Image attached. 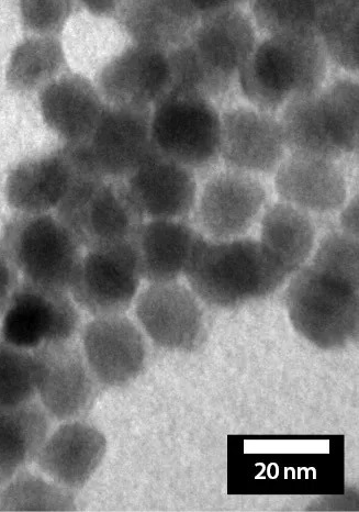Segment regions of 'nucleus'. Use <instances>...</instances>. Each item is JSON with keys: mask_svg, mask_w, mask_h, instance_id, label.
<instances>
[{"mask_svg": "<svg viewBox=\"0 0 359 512\" xmlns=\"http://www.w3.org/2000/svg\"><path fill=\"white\" fill-rule=\"evenodd\" d=\"M170 85L167 51L133 43L104 66L96 87L109 106L153 109Z\"/></svg>", "mask_w": 359, "mask_h": 512, "instance_id": "obj_15", "label": "nucleus"}, {"mask_svg": "<svg viewBox=\"0 0 359 512\" xmlns=\"http://www.w3.org/2000/svg\"><path fill=\"white\" fill-rule=\"evenodd\" d=\"M107 439L102 431L81 420L66 421L42 444L36 463L52 482L78 491L102 465Z\"/></svg>", "mask_w": 359, "mask_h": 512, "instance_id": "obj_19", "label": "nucleus"}, {"mask_svg": "<svg viewBox=\"0 0 359 512\" xmlns=\"http://www.w3.org/2000/svg\"><path fill=\"white\" fill-rule=\"evenodd\" d=\"M316 31L328 58L345 71L356 73L359 65L358 0H336L325 8Z\"/></svg>", "mask_w": 359, "mask_h": 512, "instance_id": "obj_28", "label": "nucleus"}, {"mask_svg": "<svg viewBox=\"0 0 359 512\" xmlns=\"http://www.w3.org/2000/svg\"><path fill=\"white\" fill-rule=\"evenodd\" d=\"M286 288L284 302L291 326L323 351H339L357 342L359 284L304 265Z\"/></svg>", "mask_w": 359, "mask_h": 512, "instance_id": "obj_4", "label": "nucleus"}, {"mask_svg": "<svg viewBox=\"0 0 359 512\" xmlns=\"http://www.w3.org/2000/svg\"><path fill=\"white\" fill-rule=\"evenodd\" d=\"M319 104L325 128L334 146L343 153L358 149V84L350 79L320 89Z\"/></svg>", "mask_w": 359, "mask_h": 512, "instance_id": "obj_29", "label": "nucleus"}, {"mask_svg": "<svg viewBox=\"0 0 359 512\" xmlns=\"http://www.w3.org/2000/svg\"><path fill=\"white\" fill-rule=\"evenodd\" d=\"M35 360L32 351L0 339V406H17L36 399Z\"/></svg>", "mask_w": 359, "mask_h": 512, "instance_id": "obj_32", "label": "nucleus"}, {"mask_svg": "<svg viewBox=\"0 0 359 512\" xmlns=\"http://www.w3.org/2000/svg\"><path fill=\"white\" fill-rule=\"evenodd\" d=\"M254 0H233V3L235 6H237L238 4H244V3H253Z\"/></svg>", "mask_w": 359, "mask_h": 512, "instance_id": "obj_39", "label": "nucleus"}, {"mask_svg": "<svg viewBox=\"0 0 359 512\" xmlns=\"http://www.w3.org/2000/svg\"><path fill=\"white\" fill-rule=\"evenodd\" d=\"M125 182L144 217L178 220L187 217L196 205L197 183L192 170L155 148Z\"/></svg>", "mask_w": 359, "mask_h": 512, "instance_id": "obj_18", "label": "nucleus"}, {"mask_svg": "<svg viewBox=\"0 0 359 512\" xmlns=\"http://www.w3.org/2000/svg\"><path fill=\"white\" fill-rule=\"evenodd\" d=\"M37 396L51 419L81 420L91 413L102 387L83 349L70 341L42 344L32 351Z\"/></svg>", "mask_w": 359, "mask_h": 512, "instance_id": "obj_9", "label": "nucleus"}, {"mask_svg": "<svg viewBox=\"0 0 359 512\" xmlns=\"http://www.w3.org/2000/svg\"><path fill=\"white\" fill-rule=\"evenodd\" d=\"M117 17L134 43L170 51L192 35L201 16L190 0H123Z\"/></svg>", "mask_w": 359, "mask_h": 512, "instance_id": "obj_22", "label": "nucleus"}, {"mask_svg": "<svg viewBox=\"0 0 359 512\" xmlns=\"http://www.w3.org/2000/svg\"><path fill=\"white\" fill-rule=\"evenodd\" d=\"M46 125L65 143L85 141L95 129L106 103L97 87L80 74H62L39 94Z\"/></svg>", "mask_w": 359, "mask_h": 512, "instance_id": "obj_21", "label": "nucleus"}, {"mask_svg": "<svg viewBox=\"0 0 359 512\" xmlns=\"http://www.w3.org/2000/svg\"><path fill=\"white\" fill-rule=\"evenodd\" d=\"M82 349L102 388L125 387L136 381L149 358L147 338L125 314L88 322L82 332Z\"/></svg>", "mask_w": 359, "mask_h": 512, "instance_id": "obj_13", "label": "nucleus"}, {"mask_svg": "<svg viewBox=\"0 0 359 512\" xmlns=\"http://www.w3.org/2000/svg\"><path fill=\"white\" fill-rule=\"evenodd\" d=\"M318 93L290 98L283 107L279 124L286 149L291 154L335 161L342 153L334 146L325 128Z\"/></svg>", "mask_w": 359, "mask_h": 512, "instance_id": "obj_27", "label": "nucleus"}, {"mask_svg": "<svg viewBox=\"0 0 359 512\" xmlns=\"http://www.w3.org/2000/svg\"><path fill=\"white\" fill-rule=\"evenodd\" d=\"M76 508L70 489L26 470L0 491V509L4 511H74Z\"/></svg>", "mask_w": 359, "mask_h": 512, "instance_id": "obj_30", "label": "nucleus"}, {"mask_svg": "<svg viewBox=\"0 0 359 512\" xmlns=\"http://www.w3.org/2000/svg\"><path fill=\"white\" fill-rule=\"evenodd\" d=\"M69 143L40 157L27 159L11 169L5 184L8 205L21 214H46L58 209L82 175ZM91 175V174H88Z\"/></svg>", "mask_w": 359, "mask_h": 512, "instance_id": "obj_16", "label": "nucleus"}, {"mask_svg": "<svg viewBox=\"0 0 359 512\" xmlns=\"http://www.w3.org/2000/svg\"><path fill=\"white\" fill-rule=\"evenodd\" d=\"M276 192L285 203L313 213H332L346 202L347 185L334 160L291 154L279 164Z\"/></svg>", "mask_w": 359, "mask_h": 512, "instance_id": "obj_20", "label": "nucleus"}, {"mask_svg": "<svg viewBox=\"0 0 359 512\" xmlns=\"http://www.w3.org/2000/svg\"><path fill=\"white\" fill-rule=\"evenodd\" d=\"M334 2L336 0H254L253 15L257 26L268 36L286 30L316 31L322 11Z\"/></svg>", "mask_w": 359, "mask_h": 512, "instance_id": "obj_31", "label": "nucleus"}, {"mask_svg": "<svg viewBox=\"0 0 359 512\" xmlns=\"http://www.w3.org/2000/svg\"><path fill=\"white\" fill-rule=\"evenodd\" d=\"M65 66V52L58 37L32 36L19 43L11 54L6 81L17 93L41 91L62 75Z\"/></svg>", "mask_w": 359, "mask_h": 512, "instance_id": "obj_26", "label": "nucleus"}, {"mask_svg": "<svg viewBox=\"0 0 359 512\" xmlns=\"http://www.w3.org/2000/svg\"><path fill=\"white\" fill-rule=\"evenodd\" d=\"M255 46L252 21L237 6L201 16L192 35L167 51L171 85L166 95L210 99L226 93Z\"/></svg>", "mask_w": 359, "mask_h": 512, "instance_id": "obj_1", "label": "nucleus"}, {"mask_svg": "<svg viewBox=\"0 0 359 512\" xmlns=\"http://www.w3.org/2000/svg\"><path fill=\"white\" fill-rule=\"evenodd\" d=\"M266 191L255 177L241 171L222 172L210 178L201 193L196 220L211 240L238 239L260 217Z\"/></svg>", "mask_w": 359, "mask_h": 512, "instance_id": "obj_14", "label": "nucleus"}, {"mask_svg": "<svg viewBox=\"0 0 359 512\" xmlns=\"http://www.w3.org/2000/svg\"><path fill=\"white\" fill-rule=\"evenodd\" d=\"M150 108L109 106L91 136L69 143L83 170L91 175L122 180L154 150Z\"/></svg>", "mask_w": 359, "mask_h": 512, "instance_id": "obj_8", "label": "nucleus"}, {"mask_svg": "<svg viewBox=\"0 0 359 512\" xmlns=\"http://www.w3.org/2000/svg\"><path fill=\"white\" fill-rule=\"evenodd\" d=\"M96 17H111L117 15L123 0H76Z\"/></svg>", "mask_w": 359, "mask_h": 512, "instance_id": "obj_36", "label": "nucleus"}, {"mask_svg": "<svg viewBox=\"0 0 359 512\" xmlns=\"http://www.w3.org/2000/svg\"><path fill=\"white\" fill-rule=\"evenodd\" d=\"M328 59L314 30L274 33L256 43L240 66L242 92L256 109L274 114L290 98L320 91L327 77Z\"/></svg>", "mask_w": 359, "mask_h": 512, "instance_id": "obj_2", "label": "nucleus"}, {"mask_svg": "<svg viewBox=\"0 0 359 512\" xmlns=\"http://www.w3.org/2000/svg\"><path fill=\"white\" fill-rule=\"evenodd\" d=\"M80 326V311L69 292L22 280L2 319L0 339L33 351L42 344L72 340Z\"/></svg>", "mask_w": 359, "mask_h": 512, "instance_id": "obj_11", "label": "nucleus"}, {"mask_svg": "<svg viewBox=\"0 0 359 512\" xmlns=\"http://www.w3.org/2000/svg\"><path fill=\"white\" fill-rule=\"evenodd\" d=\"M19 282V272L0 240V322Z\"/></svg>", "mask_w": 359, "mask_h": 512, "instance_id": "obj_35", "label": "nucleus"}, {"mask_svg": "<svg viewBox=\"0 0 359 512\" xmlns=\"http://www.w3.org/2000/svg\"><path fill=\"white\" fill-rule=\"evenodd\" d=\"M341 226L346 235L358 238V198L346 206L341 215Z\"/></svg>", "mask_w": 359, "mask_h": 512, "instance_id": "obj_37", "label": "nucleus"}, {"mask_svg": "<svg viewBox=\"0 0 359 512\" xmlns=\"http://www.w3.org/2000/svg\"><path fill=\"white\" fill-rule=\"evenodd\" d=\"M75 0H18L24 27L36 35L56 36L74 11Z\"/></svg>", "mask_w": 359, "mask_h": 512, "instance_id": "obj_34", "label": "nucleus"}, {"mask_svg": "<svg viewBox=\"0 0 359 512\" xmlns=\"http://www.w3.org/2000/svg\"><path fill=\"white\" fill-rule=\"evenodd\" d=\"M314 242L316 226L307 211L285 202L266 211L260 243L269 259L287 278L306 264Z\"/></svg>", "mask_w": 359, "mask_h": 512, "instance_id": "obj_25", "label": "nucleus"}, {"mask_svg": "<svg viewBox=\"0 0 359 512\" xmlns=\"http://www.w3.org/2000/svg\"><path fill=\"white\" fill-rule=\"evenodd\" d=\"M154 148L186 166L201 169L220 154L221 116L210 99L199 95H167L152 109Z\"/></svg>", "mask_w": 359, "mask_h": 512, "instance_id": "obj_7", "label": "nucleus"}, {"mask_svg": "<svg viewBox=\"0 0 359 512\" xmlns=\"http://www.w3.org/2000/svg\"><path fill=\"white\" fill-rule=\"evenodd\" d=\"M285 152L282 128L272 114L239 107L222 115L220 153L235 170L271 174L285 159Z\"/></svg>", "mask_w": 359, "mask_h": 512, "instance_id": "obj_17", "label": "nucleus"}, {"mask_svg": "<svg viewBox=\"0 0 359 512\" xmlns=\"http://www.w3.org/2000/svg\"><path fill=\"white\" fill-rule=\"evenodd\" d=\"M199 238V233L178 220L143 222L132 238L142 280L150 284L177 281Z\"/></svg>", "mask_w": 359, "mask_h": 512, "instance_id": "obj_23", "label": "nucleus"}, {"mask_svg": "<svg viewBox=\"0 0 359 512\" xmlns=\"http://www.w3.org/2000/svg\"><path fill=\"white\" fill-rule=\"evenodd\" d=\"M325 272L359 284L358 238L344 232L325 236L311 263Z\"/></svg>", "mask_w": 359, "mask_h": 512, "instance_id": "obj_33", "label": "nucleus"}, {"mask_svg": "<svg viewBox=\"0 0 359 512\" xmlns=\"http://www.w3.org/2000/svg\"><path fill=\"white\" fill-rule=\"evenodd\" d=\"M0 240L22 280L70 293L83 248L58 217L18 213Z\"/></svg>", "mask_w": 359, "mask_h": 512, "instance_id": "obj_5", "label": "nucleus"}, {"mask_svg": "<svg viewBox=\"0 0 359 512\" xmlns=\"http://www.w3.org/2000/svg\"><path fill=\"white\" fill-rule=\"evenodd\" d=\"M198 10L200 16L212 13L219 9L235 6L233 0H190Z\"/></svg>", "mask_w": 359, "mask_h": 512, "instance_id": "obj_38", "label": "nucleus"}, {"mask_svg": "<svg viewBox=\"0 0 359 512\" xmlns=\"http://www.w3.org/2000/svg\"><path fill=\"white\" fill-rule=\"evenodd\" d=\"M56 211L87 250L131 241L145 218L125 181L88 174L78 178Z\"/></svg>", "mask_w": 359, "mask_h": 512, "instance_id": "obj_6", "label": "nucleus"}, {"mask_svg": "<svg viewBox=\"0 0 359 512\" xmlns=\"http://www.w3.org/2000/svg\"><path fill=\"white\" fill-rule=\"evenodd\" d=\"M51 430V417L36 399L0 406V491L36 461Z\"/></svg>", "mask_w": 359, "mask_h": 512, "instance_id": "obj_24", "label": "nucleus"}, {"mask_svg": "<svg viewBox=\"0 0 359 512\" xmlns=\"http://www.w3.org/2000/svg\"><path fill=\"white\" fill-rule=\"evenodd\" d=\"M184 275L201 303L220 309L238 308L265 298L288 280L260 241H215L203 236L190 255Z\"/></svg>", "mask_w": 359, "mask_h": 512, "instance_id": "obj_3", "label": "nucleus"}, {"mask_svg": "<svg viewBox=\"0 0 359 512\" xmlns=\"http://www.w3.org/2000/svg\"><path fill=\"white\" fill-rule=\"evenodd\" d=\"M142 281L132 240L88 250L70 289L74 302L94 317L123 315Z\"/></svg>", "mask_w": 359, "mask_h": 512, "instance_id": "obj_10", "label": "nucleus"}, {"mask_svg": "<svg viewBox=\"0 0 359 512\" xmlns=\"http://www.w3.org/2000/svg\"><path fill=\"white\" fill-rule=\"evenodd\" d=\"M192 289L177 281L151 283L136 298L145 337L165 351L194 352L206 339V318Z\"/></svg>", "mask_w": 359, "mask_h": 512, "instance_id": "obj_12", "label": "nucleus"}]
</instances>
